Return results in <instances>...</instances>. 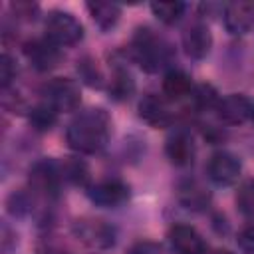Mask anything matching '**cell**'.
<instances>
[{"instance_id": "8", "label": "cell", "mask_w": 254, "mask_h": 254, "mask_svg": "<svg viewBox=\"0 0 254 254\" xmlns=\"http://www.w3.org/2000/svg\"><path fill=\"white\" fill-rule=\"evenodd\" d=\"M89 200L99 208H119L131 198V187L121 179H103L87 189Z\"/></svg>"}, {"instance_id": "29", "label": "cell", "mask_w": 254, "mask_h": 254, "mask_svg": "<svg viewBox=\"0 0 254 254\" xmlns=\"http://www.w3.org/2000/svg\"><path fill=\"white\" fill-rule=\"evenodd\" d=\"M16 246H18L16 232L6 222H2V226H0V252L2 254H12V250H16Z\"/></svg>"}, {"instance_id": "22", "label": "cell", "mask_w": 254, "mask_h": 254, "mask_svg": "<svg viewBox=\"0 0 254 254\" xmlns=\"http://www.w3.org/2000/svg\"><path fill=\"white\" fill-rule=\"evenodd\" d=\"M58 115H60V113H58L56 109H52L48 103L40 101V103H36V105L28 111V121H30V125H32L34 131L46 133V131H50V129L58 123Z\"/></svg>"}, {"instance_id": "4", "label": "cell", "mask_w": 254, "mask_h": 254, "mask_svg": "<svg viewBox=\"0 0 254 254\" xmlns=\"http://www.w3.org/2000/svg\"><path fill=\"white\" fill-rule=\"evenodd\" d=\"M71 232L75 240L91 254H105L113 250L117 242L115 226L99 218H79L73 222Z\"/></svg>"}, {"instance_id": "7", "label": "cell", "mask_w": 254, "mask_h": 254, "mask_svg": "<svg viewBox=\"0 0 254 254\" xmlns=\"http://www.w3.org/2000/svg\"><path fill=\"white\" fill-rule=\"evenodd\" d=\"M165 155L173 167L189 169L196 157V143L192 133L183 125L173 127L165 139Z\"/></svg>"}, {"instance_id": "34", "label": "cell", "mask_w": 254, "mask_h": 254, "mask_svg": "<svg viewBox=\"0 0 254 254\" xmlns=\"http://www.w3.org/2000/svg\"><path fill=\"white\" fill-rule=\"evenodd\" d=\"M250 121L254 123V107H252V115H250Z\"/></svg>"}, {"instance_id": "19", "label": "cell", "mask_w": 254, "mask_h": 254, "mask_svg": "<svg viewBox=\"0 0 254 254\" xmlns=\"http://www.w3.org/2000/svg\"><path fill=\"white\" fill-rule=\"evenodd\" d=\"M93 24L101 32L113 30L121 20V6L117 2H87L85 4Z\"/></svg>"}, {"instance_id": "12", "label": "cell", "mask_w": 254, "mask_h": 254, "mask_svg": "<svg viewBox=\"0 0 254 254\" xmlns=\"http://www.w3.org/2000/svg\"><path fill=\"white\" fill-rule=\"evenodd\" d=\"M222 24L230 36H244L254 28V2L234 0L226 2L222 10Z\"/></svg>"}, {"instance_id": "24", "label": "cell", "mask_w": 254, "mask_h": 254, "mask_svg": "<svg viewBox=\"0 0 254 254\" xmlns=\"http://www.w3.org/2000/svg\"><path fill=\"white\" fill-rule=\"evenodd\" d=\"M6 206H8V212H10L12 216L22 218V216H28V214L34 210L36 202H34V196L30 194V190L24 189V190H14V192L8 196Z\"/></svg>"}, {"instance_id": "14", "label": "cell", "mask_w": 254, "mask_h": 254, "mask_svg": "<svg viewBox=\"0 0 254 254\" xmlns=\"http://www.w3.org/2000/svg\"><path fill=\"white\" fill-rule=\"evenodd\" d=\"M183 50L190 60H204L212 50V34L206 22L196 20L183 32Z\"/></svg>"}, {"instance_id": "1", "label": "cell", "mask_w": 254, "mask_h": 254, "mask_svg": "<svg viewBox=\"0 0 254 254\" xmlns=\"http://www.w3.org/2000/svg\"><path fill=\"white\" fill-rule=\"evenodd\" d=\"M111 139V117L101 107H89L79 111L65 129V141L69 149L79 155L101 153Z\"/></svg>"}, {"instance_id": "10", "label": "cell", "mask_w": 254, "mask_h": 254, "mask_svg": "<svg viewBox=\"0 0 254 254\" xmlns=\"http://www.w3.org/2000/svg\"><path fill=\"white\" fill-rule=\"evenodd\" d=\"M24 56L36 71H50L62 62V48L52 44L46 36L32 38L24 44Z\"/></svg>"}, {"instance_id": "23", "label": "cell", "mask_w": 254, "mask_h": 254, "mask_svg": "<svg viewBox=\"0 0 254 254\" xmlns=\"http://www.w3.org/2000/svg\"><path fill=\"white\" fill-rule=\"evenodd\" d=\"M220 97L222 95H218V91L212 85L200 83V85H194L190 101H192V107L196 111H216V105H218Z\"/></svg>"}, {"instance_id": "6", "label": "cell", "mask_w": 254, "mask_h": 254, "mask_svg": "<svg viewBox=\"0 0 254 254\" xmlns=\"http://www.w3.org/2000/svg\"><path fill=\"white\" fill-rule=\"evenodd\" d=\"M42 101L58 113H71L81 103V87L75 79L54 77L42 87Z\"/></svg>"}, {"instance_id": "30", "label": "cell", "mask_w": 254, "mask_h": 254, "mask_svg": "<svg viewBox=\"0 0 254 254\" xmlns=\"http://www.w3.org/2000/svg\"><path fill=\"white\" fill-rule=\"evenodd\" d=\"M127 254H165L163 246L159 242H153V240H139L135 244L129 246Z\"/></svg>"}, {"instance_id": "27", "label": "cell", "mask_w": 254, "mask_h": 254, "mask_svg": "<svg viewBox=\"0 0 254 254\" xmlns=\"http://www.w3.org/2000/svg\"><path fill=\"white\" fill-rule=\"evenodd\" d=\"M12 16L16 18V22H34L40 16V6L36 2H28V0H18L10 4Z\"/></svg>"}, {"instance_id": "31", "label": "cell", "mask_w": 254, "mask_h": 254, "mask_svg": "<svg viewBox=\"0 0 254 254\" xmlns=\"http://www.w3.org/2000/svg\"><path fill=\"white\" fill-rule=\"evenodd\" d=\"M236 242H238V248H240L244 254H254V224L242 228V230L238 232Z\"/></svg>"}, {"instance_id": "21", "label": "cell", "mask_w": 254, "mask_h": 254, "mask_svg": "<svg viewBox=\"0 0 254 254\" xmlns=\"http://www.w3.org/2000/svg\"><path fill=\"white\" fill-rule=\"evenodd\" d=\"M151 12L153 16L165 24V26H175L183 20L187 12V4L181 0H163V2H151Z\"/></svg>"}, {"instance_id": "16", "label": "cell", "mask_w": 254, "mask_h": 254, "mask_svg": "<svg viewBox=\"0 0 254 254\" xmlns=\"http://www.w3.org/2000/svg\"><path fill=\"white\" fill-rule=\"evenodd\" d=\"M254 103L244 93H228L216 105V117L226 125H242L250 119Z\"/></svg>"}, {"instance_id": "5", "label": "cell", "mask_w": 254, "mask_h": 254, "mask_svg": "<svg viewBox=\"0 0 254 254\" xmlns=\"http://www.w3.org/2000/svg\"><path fill=\"white\" fill-rule=\"evenodd\" d=\"M44 36L58 48H69L83 40V26L71 12L52 10L44 18Z\"/></svg>"}, {"instance_id": "9", "label": "cell", "mask_w": 254, "mask_h": 254, "mask_svg": "<svg viewBox=\"0 0 254 254\" xmlns=\"http://www.w3.org/2000/svg\"><path fill=\"white\" fill-rule=\"evenodd\" d=\"M206 175H208V181L216 187H232L238 183L242 175V163L230 151H216L208 159Z\"/></svg>"}, {"instance_id": "11", "label": "cell", "mask_w": 254, "mask_h": 254, "mask_svg": "<svg viewBox=\"0 0 254 254\" xmlns=\"http://www.w3.org/2000/svg\"><path fill=\"white\" fill-rule=\"evenodd\" d=\"M137 109H139V117L147 125H151V127H173L175 111L171 107V101L165 95L147 93V95L141 97Z\"/></svg>"}, {"instance_id": "32", "label": "cell", "mask_w": 254, "mask_h": 254, "mask_svg": "<svg viewBox=\"0 0 254 254\" xmlns=\"http://www.w3.org/2000/svg\"><path fill=\"white\" fill-rule=\"evenodd\" d=\"M222 10H224V4H220V2H202L198 6V12H200L202 18H206V16H222Z\"/></svg>"}, {"instance_id": "18", "label": "cell", "mask_w": 254, "mask_h": 254, "mask_svg": "<svg viewBox=\"0 0 254 254\" xmlns=\"http://www.w3.org/2000/svg\"><path fill=\"white\" fill-rule=\"evenodd\" d=\"M192 91H194V81L185 69L169 67L165 71V75H163V95L169 101L190 99Z\"/></svg>"}, {"instance_id": "15", "label": "cell", "mask_w": 254, "mask_h": 254, "mask_svg": "<svg viewBox=\"0 0 254 254\" xmlns=\"http://www.w3.org/2000/svg\"><path fill=\"white\" fill-rule=\"evenodd\" d=\"M177 198L187 210L202 212L210 206L212 194H210L208 187L202 181L187 177V179L179 181V185H177Z\"/></svg>"}, {"instance_id": "13", "label": "cell", "mask_w": 254, "mask_h": 254, "mask_svg": "<svg viewBox=\"0 0 254 254\" xmlns=\"http://www.w3.org/2000/svg\"><path fill=\"white\" fill-rule=\"evenodd\" d=\"M167 238L173 254H206L204 238L190 224H173Z\"/></svg>"}, {"instance_id": "3", "label": "cell", "mask_w": 254, "mask_h": 254, "mask_svg": "<svg viewBox=\"0 0 254 254\" xmlns=\"http://www.w3.org/2000/svg\"><path fill=\"white\" fill-rule=\"evenodd\" d=\"M62 173L60 163L54 159H40L30 167L28 173V190L34 196V202L52 204L58 200L62 190Z\"/></svg>"}, {"instance_id": "25", "label": "cell", "mask_w": 254, "mask_h": 254, "mask_svg": "<svg viewBox=\"0 0 254 254\" xmlns=\"http://www.w3.org/2000/svg\"><path fill=\"white\" fill-rule=\"evenodd\" d=\"M236 206H238V212L254 224V179H248L238 187Z\"/></svg>"}, {"instance_id": "33", "label": "cell", "mask_w": 254, "mask_h": 254, "mask_svg": "<svg viewBox=\"0 0 254 254\" xmlns=\"http://www.w3.org/2000/svg\"><path fill=\"white\" fill-rule=\"evenodd\" d=\"M214 254H234L232 250H226V248H220V250H216Z\"/></svg>"}, {"instance_id": "28", "label": "cell", "mask_w": 254, "mask_h": 254, "mask_svg": "<svg viewBox=\"0 0 254 254\" xmlns=\"http://www.w3.org/2000/svg\"><path fill=\"white\" fill-rule=\"evenodd\" d=\"M16 62H14V58L8 54V52H4L2 56H0V85H2V89L6 91L8 87H10V83L16 79Z\"/></svg>"}, {"instance_id": "26", "label": "cell", "mask_w": 254, "mask_h": 254, "mask_svg": "<svg viewBox=\"0 0 254 254\" xmlns=\"http://www.w3.org/2000/svg\"><path fill=\"white\" fill-rule=\"evenodd\" d=\"M77 73H79V79L83 83H87L89 87H105V83H107L101 69L97 67V64L91 58H83L77 62Z\"/></svg>"}, {"instance_id": "17", "label": "cell", "mask_w": 254, "mask_h": 254, "mask_svg": "<svg viewBox=\"0 0 254 254\" xmlns=\"http://www.w3.org/2000/svg\"><path fill=\"white\" fill-rule=\"evenodd\" d=\"M105 89L113 101H127L135 93V77L123 62L111 64V77L107 79Z\"/></svg>"}, {"instance_id": "20", "label": "cell", "mask_w": 254, "mask_h": 254, "mask_svg": "<svg viewBox=\"0 0 254 254\" xmlns=\"http://www.w3.org/2000/svg\"><path fill=\"white\" fill-rule=\"evenodd\" d=\"M60 163V173H62V181L73 187H83L85 190L91 185V177H89V167L83 159L79 157H67Z\"/></svg>"}, {"instance_id": "2", "label": "cell", "mask_w": 254, "mask_h": 254, "mask_svg": "<svg viewBox=\"0 0 254 254\" xmlns=\"http://www.w3.org/2000/svg\"><path fill=\"white\" fill-rule=\"evenodd\" d=\"M129 56L143 71L157 73L171 65L175 52L167 38H163L149 26H141L131 36Z\"/></svg>"}]
</instances>
